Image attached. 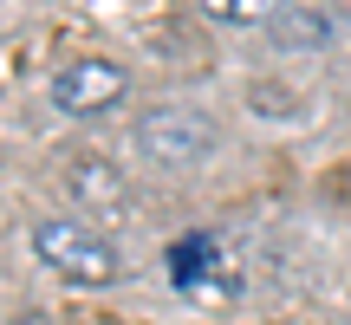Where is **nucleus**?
I'll return each mask as SVG.
<instances>
[{
  "label": "nucleus",
  "mask_w": 351,
  "mask_h": 325,
  "mask_svg": "<svg viewBox=\"0 0 351 325\" xmlns=\"http://www.w3.org/2000/svg\"><path fill=\"white\" fill-rule=\"evenodd\" d=\"M33 254H39V267H52V274L72 280V287H111V280L124 274V254L111 248V234L72 221V215L39 221L33 228Z\"/></svg>",
  "instance_id": "nucleus-1"
},
{
  "label": "nucleus",
  "mask_w": 351,
  "mask_h": 325,
  "mask_svg": "<svg viewBox=\"0 0 351 325\" xmlns=\"http://www.w3.org/2000/svg\"><path fill=\"white\" fill-rule=\"evenodd\" d=\"M215 124L202 111H189V104H163V111H143L137 117V150L150 162H163V169H195V162L215 156Z\"/></svg>",
  "instance_id": "nucleus-2"
},
{
  "label": "nucleus",
  "mask_w": 351,
  "mask_h": 325,
  "mask_svg": "<svg viewBox=\"0 0 351 325\" xmlns=\"http://www.w3.org/2000/svg\"><path fill=\"white\" fill-rule=\"evenodd\" d=\"M130 98V72L117 59H72L52 72V111L65 117H104Z\"/></svg>",
  "instance_id": "nucleus-3"
},
{
  "label": "nucleus",
  "mask_w": 351,
  "mask_h": 325,
  "mask_svg": "<svg viewBox=\"0 0 351 325\" xmlns=\"http://www.w3.org/2000/svg\"><path fill=\"white\" fill-rule=\"evenodd\" d=\"M326 39H332V20L319 7H306V0H293L274 20V46H287V52H319Z\"/></svg>",
  "instance_id": "nucleus-4"
},
{
  "label": "nucleus",
  "mask_w": 351,
  "mask_h": 325,
  "mask_svg": "<svg viewBox=\"0 0 351 325\" xmlns=\"http://www.w3.org/2000/svg\"><path fill=\"white\" fill-rule=\"evenodd\" d=\"M72 195H78V202H91V208H124L130 189H124V176H117L111 162L85 156V162H72Z\"/></svg>",
  "instance_id": "nucleus-5"
},
{
  "label": "nucleus",
  "mask_w": 351,
  "mask_h": 325,
  "mask_svg": "<svg viewBox=\"0 0 351 325\" xmlns=\"http://www.w3.org/2000/svg\"><path fill=\"white\" fill-rule=\"evenodd\" d=\"M293 0H202V13L221 26H274Z\"/></svg>",
  "instance_id": "nucleus-6"
},
{
  "label": "nucleus",
  "mask_w": 351,
  "mask_h": 325,
  "mask_svg": "<svg viewBox=\"0 0 351 325\" xmlns=\"http://www.w3.org/2000/svg\"><path fill=\"white\" fill-rule=\"evenodd\" d=\"M202 267H215V241H202V234H182L176 241V254H169V274H176V287H195V274Z\"/></svg>",
  "instance_id": "nucleus-7"
}]
</instances>
